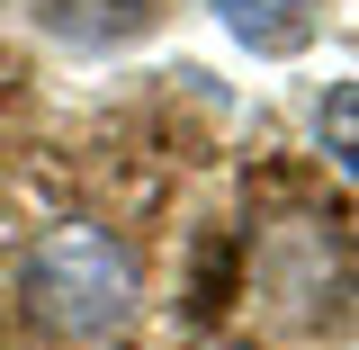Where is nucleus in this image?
<instances>
[{
  "instance_id": "nucleus-4",
  "label": "nucleus",
  "mask_w": 359,
  "mask_h": 350,
  "mask_svg": "<svg viewBox=\"0 0 359 350\" xmlns=\"http://www.w3.org/2000/svg\"><path fill=\"white\" fill-rule=\"evenodd\" d=\"M332 153L351 162V90H332Z\"/></svg>"
},
{
  "instance_id": "nucleus-1",
  "label": "nucleus",
  "mask_w": 359,
  "mask_h": 350,
  "mask_svg": "<svg viewBox=\"0 0 359 350\" xmlns=\"http://www.w3.org/2000/svg\"><path fill=\"white\" fill-rule=\"evenodd\" d=\"M27 314L63 342H99L135 314V261L108 224H54L27 261Z\"/></svg>"
},
{
  "instance_id": "nucleus-2",
  "label": "nucleus",
  "mask_w": 359,
  "mask_h": 350,
  "mask_svg": "<svg viewBox=\"0 0 359 350\" xmlns=\"http://www.w3.org/2000/svg\"><path fill=\"white\" fill-rule=\"evenodd\" d=\"M36 18L63 45H126L153 27V0H36Z\"/></svg>"
},
{
  "instance_id": "nucleus-3",
  "label": "nucleus",
  "mask_w": 359,
  "mask_h": 350,
  "mask_svg": "<svg viewBox=\"0 0 359 350\" xmlns=\"http://www.w3.org/2000/svg\"><path fill=\"white\" fill-rule=\"evenodd\" d=\"M216 18L252 45V54H297V45L314 36V0H216Z\"/></svg>"
},
{
  "instance_id": "nucleus-5",
  "label": "nucleus",
  "mask_w": 359,
  "mask_h": 350,
  "mask_svg": "<svg viewBox=\"0 0 359 350\" xmlns=\"http://www.w3.org/2000/svg\"><path fill=\"white\" fill-rule=\"evenodd\" d=\"M0 9H9V0H0Z\"/></svg>"
}]
</instances>
